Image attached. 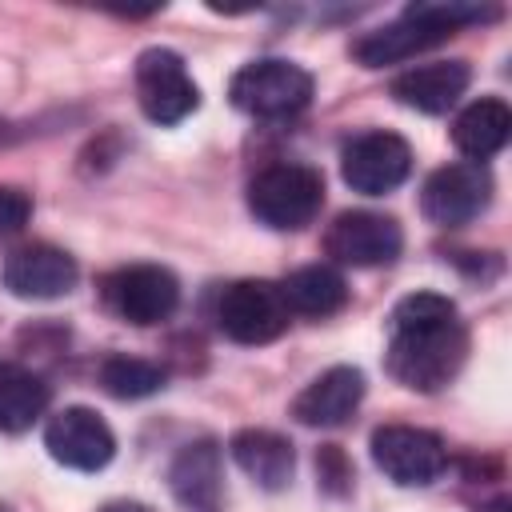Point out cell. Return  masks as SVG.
I'll list each match as a JSON object with an SVG mask.
<instances>
[{
	"instance_id": "cell-1",
	"label": "cell",
	"mask_w": 512,
	"mask_h": 512,
	"mask_svg": "<svg viewBox=\"0 0 512 512\" xmlns=\"http://www.w3.org/2000/svg\"><path fill=\"white\" fill-rule=\"evenodd\" d=\"M468 332L440 292H412L392 308L388 372L412 392H440L464 364Z\"/></svg>"
},
{
	"instance_id": "cell-2",
	"label": "cell",
	"mask_w": 512,
	"mask_h": 512,
	"mask_svg": "<svg viewBox=\"0 0 512 512\" xmlns=\"http://www.w3.org/2000/svg\"><path fill=\"white\" fill-rule=\"evenodd\" d=\"M484 16H496L492 8H476V4H408L400 20L360 36L352 44V56L364 64V68H384V64H396V60H408L440 40H448L460 24L468 20H484Z\"/></svg>"
},
{
	"instance_id": "cell-3",
	"label": "cell",
	"mask_w": 512,
	"mask_h": 512,
	"mask_svg": "<svg viewBox=\"0 0 512 512\" xmlns=\"http://www.w3.org/2000/svg\"><path fill=\"white\" fill-rule=\"evenodd\" d=\"M320 204H324V176L308 164H272L248 184L252 216L276 232H296L312 224Z\"/></svg>"
},
{
	"instance_id": "cell-4",
	"label": "cell",
	"mask_w": 512,
	"mask_h": 512,
	"mask_svg": "<svg viewBox=\"0 0 512 512\" xmlns=\"http://www.w3.org/2000/svg\"><path fill=\"white\" fill-rule=\"evenodd\" d=\"M228 96L240 112L248 116H260V120H280V116H296L308 100H312V76L292 64V60H280V56H268V60H252L244 64L232 84H228Z\"/></svg>"
},
{
	"instance_id": "cell-5",
	"label": "cell",
	"mask_w": 512,
	"mask_h": 512,
	"mask_svg": "<svg viewBox=\"0 0 512 512\" xmlns=\"http://www.w3.org/2000/svg\"><path fill=\"white\" fill-rule=\"evenodd\" d=\"M288 304L272 280H236L220 292L216 324L236 344H268L288 328Z\"/></svg>"
},
{
	"instance_id": "cell-6",
	"label": "cell",
	"mask_w": 512,
	"mask_h": 512,
	"mask_svg": "<svg viewBox=\"0 0 512 512\" xmlns=\"http://www.w3.org/2000/svg\"><path fill=\"white\" fill-rule=\"evenodd\" d=\"M372 464L400 488H424L432 484L444 464V440L428 428H412V424H384L372 432Z\"/></svg>"
},
{
	"instance_id": "cell-7",
	"label": "cell",
	"mask_w": 512,
	"mask_h": 512,
	"mask_svg": "<svg viewBox=\"0 0 512 512\" xmlns=\"http://www.w3.org/2000/svg\"><path fill=\"white\" fill-rule=\"evenodd\" d=\"M136 100L152 124H180L196 112L200 88L188 76L180 52L172 48H148L136 60Z\"/></svg>"
},
{
	"instance_id": "cell-8",
	"label": "cell",
	"mask_w": 512,
	"mask_h": 512,
	"mask_svg": "<svg viewBox=\"0 0 512 512\" xmlns=\"http://www.w3.org/2000/svg\"><path fill=\"white\" fill-rule=\"evenodd\" d=\"M408 172H412L408 140L396 132H384V128L356 136L340 156V176L360 196H384V192L400 188L408 180Z\"/></svg>"
},
{
	"instance_id": "cell-9",
	"label": "cell",
	"mask_w": 512,
	"mask_h": 512,
	"mask_svg": "<svg viewBox=\"0 0 512 512\" xmlns=\"http://www.w3.org/2000/svg\"><path fill=\"white\" fill-rule=\"evenodd\" d=\"M488 200H492V176L484 164H472V160L436 168L420 188V212L436 228L468 224L472 216L488 208Z\"/></svg>"
},
{
	"instance_id": "cell-10",
	"label": "cell",
	"mask_w": 512,
	"mask_h": 512,
	"mask_svg": "<svg viewBox=\"0 0 512 512\" xmlns=\"http://www.w3.org/2000/svg\"><path fill=\"white\" fill-rule=\"evenodd\" d=\"M324 248L336 264H352V268H380L392 264L404 248V232L392 216L384 212H340L328 224Z\"/></svg>"
},
{
	"instance_id": "cell-11",
	"label": "cell",
	"mask_w": 512,
	"mask_h": 512,
	"mask_svg": "<svg viewBox=\"0 0 512 512\" xmlns=\"http://www.w3.org/2000/svg\"><path fill=\"white\" fill-rule=\"evenodd\" d=\"M104 296L112 304V312L128 324H160L176 312L180 304V284L168 268L160 264H128L120 272L108 276Z\"/></svg>"
},
{
	"instance_id": "cell-12",
	"label": "cell",
	"mask_w": 512,
	"mask_h": 512,
	"mask_svg": "<svg viewBox=\"0 0 512 512\" xmlns=\"http://www.w3.org/2000/svg\"><path fill=\"white\" fill-rule=\"evenodd\" d=\"M44 448L56 464L76 468V472H100L116 456V436L112 428L92 412V408H64L48 420L44 428Z\"/></svg>"
},
{
	"instance_id": "cell-13",
	"label": "cell",
	"mask_w": 512,
	"mask_h": 512,
	"mask_svg": "<svg viewBox=\"0 0 512 512\" xmlns=\"http://www.w3.org/2000/svg\"><path fill=\"white\" fill-rule=\"evenodd\" d=\"M80 268L76 260L64 252V248H52V244H28V248H16L8 260H4V288L20 300H56V296H68L72 284H76Z\"/></svg>"
},
{
	"instance_id": "cell-14",
	"label": "cell",
	"mask_w": 512,
	"mask_h": 512,
	"mask_svg": "<svg viewBox=\"0 0 512 512\" xmlns=\"http://www.w3.org/2000/svg\"><path fill=\"white\" fill-rule=\"evenodd\" d=\"M168 488L184 512H220V504H224L220 448L212 440L184 444L168 468Z\"/></svg>"
},
{
	"instance_id": "cell-15",
	"label": "cell",
	"mask_w": 512,
	"mask_h": 512,
	"mask_svg": "<svg viewBox=\"0 0 512 512\" xmlns=\"http://www.w3.org/2000/svg\"><path fill=\"white\" fill-rule=\"evenodd\" d=\"M360 400H364V372L352 364H336V368L320 372L292 400V416L308 428H336L360 408Z\"/></svg>"
},
{
	"instance_id": "cell-16",
	"label": "cell",
	"mask_w": 512,
	"mask_h": 512,
	"mask_svg": "<svg viewBox=\"0 0 512 512\" xmlns=\"http://www.w3.org/2000/svg\"><path fill=\"white\" fill-rule=\"evenodd\" d=\"M468 80H472V72L464 60H436V64H420V68L400 72L392 80V96L416 112L440 116L468 92Z\"/></svg>"
},
{
	"instance_id": "cell-17",
	"label": "cell",
	"mask_w": 512,
	"mask_h": 512,
	"mask_svg": "<svg viewBox=\"0 0 512 512\" xmlns=\"http://www.w3.org/2000/svg\"><path fill=\"white\" fill-rule=\"evenodd\" d=\"M228 452H232V460L240 464V472L252 476V484H260L264 492L288 488L292 468H296V452H292V444H288L280 432H268V428H240V432L228 440Z\"/></svg>"
},
{
	"instance_id": "cell-18",
	"label": "cell",
	"mask_w": 512,
	"mask_h": 512,
	"mask_svg": "<svg viewBox=\"0 0 512 512\" xmlns=\"http://www.w3.org/2000/svg\"><path fill=\"white\" fill-rule=\"evenodd\" d=\"M508 132H512V112L504 100L496 96H480L472 100L456 124H452V140L456 148L472 160V164H484L488 156H496L504 144H508Z\"/></svg>"
},
{
	"instance_id": "cell-19",
	"label": "cell",
	"mask_w": 512,
	"mask_h": 512,
	"mask_svg": "<svg viewBox=\"0 0 512 512\" xmlns=\"http://www.w3.org/2000/svg\"><path fill=\"white\" fill-rule=\"evenodd\" d=\"M280 296H284L288 312H300V316H332V312L344 308L348 284L328 264H304V268H296V272L284 276Z\"/></svg>"
},
{
	"instance_id": "cell-20",
	"label": "cell",
	"mask_w": 512,
	"mask_h": 512,
	"mask_svg": "<svg viewBox=\"0 0 512 512\" xmlns=\"http://www.w3.org/2000/svg\"><path fill=\"white\" fill-rule=\"evenodd\" d=\"M48 400H52V392L36 372L0 360V428L4 432L32 428L44 416Z\"/></svg>"
},
{
	"instance_id": "cell-21",
	"label": "cell",
	"mask_w": 512,
	"mask_h": 512,
	"mask_svg": "<svg viewBox=\"0 0 512 512\" xmlns=\"http://www.w3.org/2000/svg\"><path fill=\"white\" fill-rule=\"evenodd\" d=\"M100 384L116 400H140L164 388V372L140 356H108L100 364Z\"/></svg>"
},
{
	"instance_id": "cell-22",
	"label": "cell",
	"mask_w": 512,
	"mask_h": 512,
	"mask_svg": "<svg viewBox=\"0 0 512 512\" xmlns=\"http://www.w3.org/2000/svg\"><path fill=\"white\" fill-rule=\"evenodd\" d=\"M316 472H320V484L328 488V492H344L348 484H352V468H348V460L340 456V448H320L316 452Z\"/></svg>"
},
{
	"instance_id": "cell-23",
	"label": "cell",
	"mask_w": 512,
	"mask_h": 512,
	"mask_svg": "<svg viewBox=\"0 0 512 512\" xmlns=\"http://www.w3.org/2000/svg\"><path fill=\"white\" fill-rule=\"evenodd\" d=\"M32 216V200L20 188H0V236L20 232Z\"/></svg>"
},
{
	"instance_id": "cell-24",
	"label": "cell",
	"mask_w": 512,
	"mask_h": 512,
	"mask_svg": "<svg viewBox=\"0 0 512 512\" xmlns=\"http://www.w3.org/2000/svg\"><path fill=\"white\" fill-rule=\"evenodd\" d=\"M100 512H152V508L140 504V500H112V504H104Z\"/></svg>"
}]
</instances>
